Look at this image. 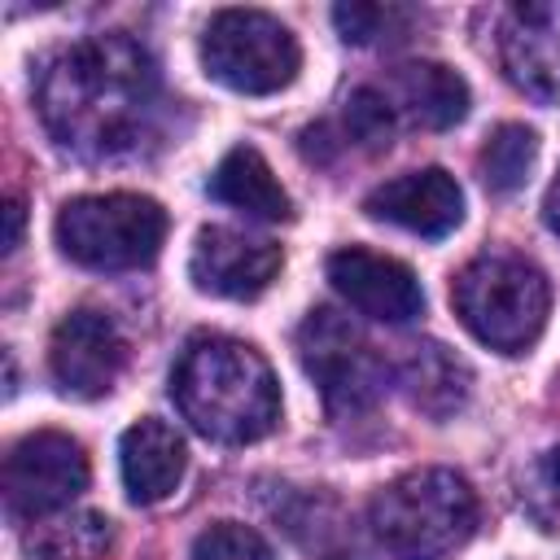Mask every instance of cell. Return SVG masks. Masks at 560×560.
Returning <instances> with one entry per match:
<instances>
[{
	"instance_id": "obj_9",
	"label": "cell",
	"mask_w": 560,
	"mask_h": 560,
	"mask_svg": "<svg viewBox=\"0 0 560 560\" xmlns=\"http://www.w3.org/2000/svg\"><path fill=\"white\" fill-rule=\"evenodd\" d=\"M127 368V341L105 311H70L48 337V372L70 398H101Z\"/></svg>"
},
{
	"instance_id": "obj_6",
	"label": "cell",
	"mask_w": 560,
	"mask_h": 560,
	"mask_svg": "<svg viewBox=\"0 0 560 560\" xmlns=\"http://www.w3.org/2000/svg\"><path fill=\"white\" fill-rule=\"evenodd\" d=\"M201 66L214 83L241 96H271L293 83L302 48L293 31L262 9H223L201 35Z\"/></svg>"
},
{
	"instance_id": "obj_24",
	"label": "cell",
	"mask_w": 560,
	"mask_h": 560,
	"mask_svg": "<svg viewBox=\"0 0 560 560\" xmlns=\"http://www.w3.org/2000/svg\"><path fill=\"white\" fill-rule=\"evenodd\" d=\"M542 219H547V228L560 236V171H556V179H551V188H547V201H542Z\"/></svg>"
},
{
	"instance_id": "obj_2",
	"label": "cell",
	"mask_w": 560,
	"mask_h": 560,
	"mask_svg": "<svg viewBox=\"0 0 560 560\" xmlns=\"http://www.w3.org/2000/svg\"><path fill=\"white\" fill-rule=\"evenodd\" d=\"M171 398L179 416L210 442L245 446L276 429L280 385L271 363L236 337H192L171 372Z\"/></svg>"
},
{
	"instance_id": "obj_22",
	"label": "cell",
	"mask_w": 560,
	"mask_h": 560,
	"mask_svg": "<svg viewBox=\"0 0 560 560\" xmlns=\"http://www.w3.org/2000/svg\"><path fill=\"white\" fill-rule=\"evenodd\" d=\"M407 13L394 9V4H337L332 9V22H337V31H341L346 44H376Z\"/></svg>"
},
{
	"instance_id": "obj_7",
	"label": "cell",
	"mask_w": 560,
	"mask_h": 560,
	"mask_svg": "<svg viewBox=\"0 0 560 560\" xmlns=\"http://www.w3.org/2000/svg\"><path fill=\"white\" fill-rule=\"evenodd\" d=\"M298 354L332 416L363 411L385 394L381 354L363 341V332L346 315H337L328 306L311 311L306 324L298 328Z\"/></svg>"
},
{
	"instance_id": "obj_13",
	"label": "cell",
	"mask_w": 560,
	"mask_h": 560,
	"mask_svg": "<svg viewBox=\"0 0 560 560\" xmlns=\"http://www.w3.org/2000/svg\"><path fill=\"white\" fill-rule=\"evenodd\" d=\"M363 210L416 236H446L464 219V192L442 166H424V171H407L372 188L363 197Z\"/></svg>"
},
{
	"instance_id": "obj_11",
	"label": "cell",
	"mask_w": 560,
	"mask_h": 560,
	"mask_svg": "<svg viewBox=\"0 0 560 560\" xmlns=\"http://www.w3.org/2000/svg\"><path fill=\"white\" fill-rule=\"evenodd\" d=\"M280 262H284L280 245H271L262 236H245L236 228H206L192 245L188 276L210 298L249 302L276 280Z\"/></svg>"
},
{
	"instance_id": "obj_16",
	"label": "cell",
	"mask_w": 560,
	"mask_h": 560,
	"mask_svg": "<svg viewBox=\"0 0 560 560\" xmlns=\"http://www.w3.org/2000/svg\"><path fill=\"white\" fill-rule=\"evenodd\" d=\"M206 192L249 219H262V223H280L293 214L289 206V192L280 188L276 171L267 166V158L254 149V144H236L219 158V166L210 171V184Z\"/></svg>"
},
{
	"instance_id": "obj_17",
	"label": "cell",
	"mask_w": 560,
	"mask_h": 560,
	"mask_svg": "<svg viewBox=\"0 0 560 560\" xmlns=\"http://www.w3.org/2000/svg\"><path fill=\"white\" fill-rule=\"evenodd\" d=\"M468 385H472V376H468L464 359L438 341H416L407 350V359L398 363V389L429 420L455 416L468 402Z\"/></svg>"
},
{
	"instance_id": "obj_18",
	"label": "cell",
	"mask_w": 560,
	"mask_h": 560,
	"mask_svg": "<svg viewBox=\"0 0 560 560\" xmlns=\"http://www.w3.org/2000/svg\"><path fill=\"white\" fill-rule=\"evenodd\" d=\"M109 521L101 512L39 516L26 534V560H101L109 547Z\"/></svg>"
},
{
	"instance_id": "obj_25",
	"label": "cell",
	"mask_w": 560,
	"mask_h": 560,
	"mask_svg": "<svg viewBox=\"0 0 560 560\" xmlns=\"http://www.w3.org/2000/svg\"><path fill=\"white\" fill-rule=\"evenodd\" d=\"M556 481H560V451H556Z\"/></svg>"
},
{
	"instance_id": "obj_8",
	"label": "cell",
	"mask_w": 560,
	"mask_h": 560,
	"mask_svg": "<svg viewBox=\"0 0 560 560\" xmlns=\"http://www.w3.org/2000/svg\"><path fill=\"white\" fill-rule=\"evenodd\" d=\"M88 490V455L70 433L39 429L4 455V512L13 521H39Z\"/></svg>"
},
{
	"instance_id": "obj_14",
	"label": "cell",
	"mask_w": 560,
	"mask_h": 560,
	"mask_svg": "<svg viewBox=\"0 0 560 560\" xmlns=\"http://www.w3.org/2000/svg\"><path fill=\"white\" fill-rule=\"evenodd\" d=\"M118 468H122V486L131 494V503H162L179 490L188 455H184V438L166 424V420H136L122 442H118Z\"/></svg>"
},
{
	"instance_id": "obj_23",
	"label": "cell",
	"mask_w": 560,
	"mask_h": 560,
	"mask_svg": "<svg viewBox=\"0 0 560 560\" xmlns=\"http://www.w3.org/2000/svg\"><path fill=\"white\" fill-rule=\"evenodd\" d=\"M22 223H26L22 201H18V197H9V201H4V254H13V249L22 245Z\"/></svg>"
},
{
	"instance_id": "obj_19",
	"label": "cell",
	"mask_w": 560,
	"mask_h": 560,
	"mask_svg": "<svg viewBox=\"0 0 560 560\" xmlns=\"http://www.w3.org/2000/svg\"><path fill=\"white\" fill-rule=\"evenodd\" d=\"M538 162V136L525 122H503L481 149V179L490 192H516Z\"/></svg>"
},
{
	"instance_id": "obj_5",
	"label": "cell",
	"mask_w": 560,
	"mask_h": 560,
	"mask_svg": "<svg viewBox=\"0 0 560 560\" xmlns=\"http://www.w3.org/2000/svg\"><path fill=\"white\" fill-rule=\"evenodd\" d=\"M166 210L140 192L74 197L57 214V245L88 271H140L162 254Z\"/></svg>"
},
{
	"instance_id": "obj_15",
	"label": "cell",
	"mask_w": 560,
	"mask_h": 560,
	"mask_svg": "<svg viewBox=\"0 0 560 560\" xmlns=\"http://www.w3.org/2000/svg\"><path fill=\"white\" fill-rule=\"evenodd\" d=\"M381 92L398 122L424 131H446L468 114V83L442 61H407L389 74Z\"/></svg>"
},
{
	"instance_id": "obj_21",
	"label": "cell",
	"mask_w": 560,
	"mask_h": 560,
	"mask_svg": "<svg viewBox=\"0 0 560 560\" xmlns=\"http://www.w3.org/2000/svg\"><path fill=\"white\" fill-rule=\"evenodd\" d=\"M188 560H276V551L267 547V538L258 529L236 525V521H219V525L197 534Z\"/></svg>"
},
{
	"instance_id": "obj_12",
	"label": "cell",
	"mask_w": 560,
	"mask_h": 560,
	"mask_svg": "<svg viewBox=\"0 0 560 560\" xmlns=\"http://www.w3.org/2000/svg\"><path fill=\"white\" fill-rule=\"evenodd\" d=\"M328 280L359 315H372L385 324H407L424 306V293H420V280L411 276V267L389 254H372L363 245L337 249L328 258Z\"/></svg>"
},
{
	"instance_id": "obj_10",
	"label": "cell",
	"mask_w": 560,
	"mask_h": 560,
	"mask_svg": "<svg viewBox=\"0 0 560 560\" xmlns=\"http://www.w3.org/2000/svg\"><path fill=\"white\" fill-rule=\"evenodd\" d=\"M499 57L525 96L560 105V0L512 4L499 26Z\"/></svg>"
},
{
	"instance_id": "obj_20",
	"label": "cell",
	"mask_w": 560,
	"mask_h": 560,
	"mask_svg": "<svg viewBox=\"0 0 560 560\" xmlns=\"http://www.w3.org/2000/svg\"><path fill=\"white\" fill-rule=\"evenodd\" d=\"M394 131H398V118L376 83H363L346 96V136L350 140H359L363 149H389Z\"/></svg>"
},
{
	"instance_id": "obj_3",
	"label": "cell",
	"mask_w": 560,
	"mask_h": 560,
	"mask_svg": "<svg viewBox=\"0 0 560 560\" xmlns=\"http://www.w3.org/2000/svg\"><path fill=\"white\" fill-rule=\"evenodd\" d=\"M372 534L394 560H442L468 542L477 494L451 468H416L372 499Z\"/></svg>"
},
{
	"instance_id": "obj_1",
	"label": "cell",
	"mask_w": 560,
	"mask_h": 560,
	"mask_svg": "<svg viewBox=\"0 0 560 560\" xmlns=\"http://www.w3.org/2000/svg\"><path fill=\"white\" fill-rule=\"evenodd\" d=\"M35 105L57 149L109 162L153 140L166 96L149 48L109 31L61 48L35 83Z\"/></svg>"
},
{
	"instance_id": "obj_4",
	"label": "cell",
	"mask_w": 560,
	"mask_h": 560,
	"mask_svg": "<svg viewBox=\"0 0 560 560\" xmlns=\"http://www.w3.org/2000/svg\"><path fill=\"white\" fill-rule=\"evenodd\" d=\"M451 302L477 341H486L490 350H503V354H521L538 341V332L547 324L551 284L529 258L481 254L455 276Z\"/></svg>"
}]
</instances>
